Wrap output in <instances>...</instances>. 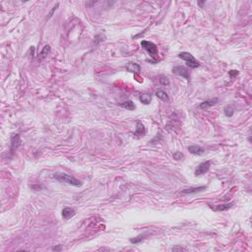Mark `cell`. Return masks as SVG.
Listing matches in <instances>:
<instances>
[{
	"mask_svg": "<svg viewBox=\"0 0 252 252\" xmlns=\"http://www.w3.org/2000/svg\"><path fill=\"white\" fill-rule=\"evenodd\" d=\"M49 51H50V48H49V45H45L43 49L42 50V53H40V55H42V58H44L46 55H48L49 53Z\"/></svg>",
	"mask_w": 252,
	"mask_h": 252,
	"instance_id": "cell-19",
	"label": "cell"
},
{
	"mask_svg": "<svg viewBox=\"0 0 252 252\" xmlns=\"http://www.w3.org/2000/svg\"><path fill=\"white\" fill-rule=\"evenodd\" d=\"M76 215V211L75 209L73 208H69V207H66L62 210V217L65 219V220H69L71 219L72 217H74Z\"/></svg>",
	"mask_w": 252,
	"mask_h": 252,
	"instance_id": "cell-7",
	"label": "cell"
},
{
	"mask_svg": "<svg viewBox=\"0 0 252 252\" xmlns=\"http://www.w3.org/2000/svg\"><path fill=\"white\" fill-rule=\"evenodd\" d=\"M172 72L174 74L183 77V78H185L186 80H190V72L186 67H184V66H176V67L172 68Z\"/></svg>",
	"mask_w": 252,
	"mask_h": 252,
	"instance_id": "cell-4",
	"label": "cell"
},
{
	"mask_svg": "<svg viewBox=\"0 0 252 252\" xmlns=\"http://www.w3.org/2000/svg\"><path fill=\"white\" fill-rule=\"evenodd\" d=\"M178 57L186 61L187 66L189 68L194 69V68L199 67V65H200L198 61L193 57V55L190 54L189 52H180L178 54Z\"/></svg>",
	"mask_w": 252,
	"mask_h": 252,
	"instance_id": "cell-2",
	"label": "cell"
},
{
	"mask_svg": "<svg viewBox=\"0 0 252 252\" xmlns=\"http://www.w3.org/2000/svg\"><path fill=\"white\" fill-rule=\"evenodd\" d=\"M21 145V138L19 134H13L11 136V150L14 151Z\"/></svg>",
	"mask_w": 252,
	"mask_h": 252,
	"instance_id": "cell-6",
	"label": "cell"
},
{
	"mask_svg": "<svg viewBox=\"0 0 252 252\" xmlns=\"http://www.w3.org/2000/svg\"><path fill=\"white\" fill-rule=\"evenodd\" d=\"M139 100H140L141 102H143L144 105H149L152 101V97L148 94H142L139 97Z\"/></svg>",
	"mask_w": 252,
	"mask_h": 252,
	"instance_id": "cell-14",
	"label": "cell"
},
{
	"mask_svg": "<svg viewBox=\"0 0 252 252\" xmlns=\"http://www.w3.org/2000/svg\"><path fill=\"white\" fill-rule=\"evenodd\" d=\"M141 46L145 50L148 51V53L150 54L152 57L156 58L157 56H158V53H159L158 48H157V45L154 43L148 42V40H142V42H141Z\"/></svg>",
	"mask_w": 252,
	"mask_h": 252,
	"instance_id": "cell-3",
	"label": "cell"
},
{
	"mask_svg": "<svg viewBox=\"0 0 252 252\" xmlns=\"http://www.w3.org/2000/svg\"><path fill=\"white\" fill-rule=\"evenodd\" d=\"M231 206H233V204H223V205H218L217 207H216L214 210L216 212H223V211H227L229 210Z\"/></svg>",
	"mask_w": 252,
	"mask_h": 252,
	"instance_id": "cell-16",
	"label": "cell"
},
{
	"mask_svg": "<svg viewBox=\"0 0 252 252\" xmlns=\"http://www.w3.org/2000/svg\"><path fill=\"white\" fill-rule=\"evenodd\" d=\"M123 109H125L127 110H134L136 109V105H134V102L132 101H124V102H121L119 105Z\"/></svg>",
	"mask_w": 252,
	"mask_h": 252,
	"instance_id": "cell-13",
	"label": "cell"
},
{
	"mask_svg": "<svg viewBox=\"0 0 252 252\" xmlns=\"http://www.w3.org/2000/svg\"><path fill=\"white\" fill-rule=\"evenodd\" d=\"M218 102V99H213V100H208V101H205L203 102L200 104V109H207L208 107L212 106V105H215Z\"/></svg>",
	"mask_w": 252,
	"mask_h": 252,
	"instance_id": "cell-10",
	"label": "cell"
},
{
	"mask_svg": "<svg viewBox=\"0 0 252 252\" xmlns=\"http://www.w3.org/2000/svg\"><path fill=\"white\" fill-rule=\"evenodd\" d=\"M137 129L136 131L134 132V135L135 136H138V137H142L146 134V128L144 126L141 122H137Z\"/></svg>",
	"mask_w": 252,
	"mask_h": 252,
	"instance_id": "cell-9",
	"label": "cell"
},
{
	"mask_svg": "<svg viewBox=\"0 0 252 252\" xmlns=\"http://www.w3.org/2000/svg\"><path fill=\"white\" fill-rule=\"evenodd\" d=\"M206 189L205 186H199V187H189V188H186L182 190L183 194H192V193H196V192H199V191H202V190Z\"/></svg>",
	"mask_w": 252,
	"mask_h": 252,
	"instance_id": "cell-12",
	"label": "cell"
},
{
	"mask_svg": "<svg viewBox=\"0 0 252 252\" xmlns=\"http://www.w3.org/2000/svg\"><path fill=\"white\" fill-rule=\"evenodd\" d=\"M210 167H211V162L210 161H206V162L201 163L197 167L196 171H195V176H201V174H205L206 172H208L209 169H210Z\"/></svg>",
	"mask_w": 252,
	"mask_h": 252,
	"instance_id": "cell-5",
	"label": "cell"
},
{
	"mask_svg": "<svg viewBox=\"0 0 252 252\" xmlns=\"http://www.w3.org/2000/svg\"><path fill=\"white\" fill-rule=\"evenodd\" d=\"M172 250H173V251H174V250H183V248L181 247V246H178V247H173Z\"/></svg>",
	"mask_w": 252,
	"mask_h": 252,
	"instance_id": "cell-22",
	"label": "cell"
},
{
	"mask_svg": "<svg viewBox=\"0 0 252 252\" xmlns=\"http://www.w3.org/2000/svg\"><path fill=\"white\" fill-rule=\"evenodd\" d=\"M160 83L162 84V85H163V86H167L168 84H169V81H168V79L167 78V77H161V79H160Z\"/></svg>",
	"mask_w": 252,
	"mask_h": 252,
	"instance_id": "cell-21",
	"label": "cell"
},
{
	"mask_svg": "<svg viewBox=\"0 0 252 252\" xmlns=\"http://www.w3.org/2000/svg\"><path fill=\"white\" fill-rule=\"evenodd\" d=\"M233 112H234V110H233V109L230 105H228V106L225 107V116L231 117V116L233 115Z\"/></svg>",
	"mask_w": 252,
	"mask_h": 252,
	"instance_id": "cell-17",
	"label": "cell"
},
{
	"mask_svg": "<svg viewBox=\"0 0 252 252\" xmlns=\"http://www.w3.org/2000/svg\"><path fill=\"white\" fill-rule=\"evenodd\" d=\"M188 151L191 154H193V155H202V154L205 152L203 148L199 147V146H195V145L188 147Z\"/></svg>",
	"mask_w": 252,
	"mask_h": 252,
	"instance_id": "cell-11",
	"label": "cell"
},
{
	"mask_svg": "<svg viewBox=\"0 0 252 252\" xmlns=\"http://www.w3.org/2000/svg\"><path fill=\"white\" fill-rule=\"evenodd\" d=\"M156 96L159 97V99L162 100V101H168V96H167V94L166 92L162 91V90L157 91V92H156Z\"/></svg>",
	"mask_w": 252,
	"mask_h": 252,
	"instance_id": "cell-15",
	"label": "cell"
},
{
	"mask_svg": "<svg viewBox=\"0 0 252 252\" xmlns=\"http://www.w3.org/2000/svg\"><path fill=\"white\" fill-rule=\"evenodd\" d=\"M126 69L129 72H131V73H139L141 70V67L140 65L135 62H129L126 65Z\"/></svg>",
	"mask_w": 252,
	"mask_h": 252,
	"instance_id": "cell-8",
	"label": "cell"
},
{
	"mask_svg": "<svg viewBox=\"0 0 252 252\" xmlns=\"http://www.w3.org/2000/svg\"><path fill=\"white\" fill-rule=\"evenodd\" d=\"M144 238H145V236H144L143 234H140V235H138L137 238H130V242L131 243H134V244H137V243L140 242V241H142Z\"/></svg>",
	"mask_w": 252,
	"mask_h": 252,
	"instance_id": "cell-18",
	"label": "cell"
},
{
	"mask_svg": "<svg viewBox=\"0 0 252 252\" xmlns=\"http://www.w3.org/2000/svg\"><path fill=\"white\" fill-rule=\"evenodd\" d=\"M183 158V154L181 152H176L173 154V159L174 160H181Z\"/></svg>",
	"mask_w": 252,
	"mask_h": 252,
	"instance_id": "cell-20",
	"label": "cell"
},
{
	"mask_svg": "<svg viewBox=\"0 0 252 252\" xmlns=\"http://www.w3.org/2000/svg\"><path fill=\"white\" fill-rule=\"evenodd\" d=\"M53 178H55L56 180H58L60 182H66L68 184L74 185V186H81L82 182H80V180H78L77 178L68 176V174L63 173V172H56L53 174Z\"/></svg>",
	"mask_w": 252,
	"mask_h": 252,
	"instance_id": "cell-1",
	"label": "cell"
}]
</instances>
